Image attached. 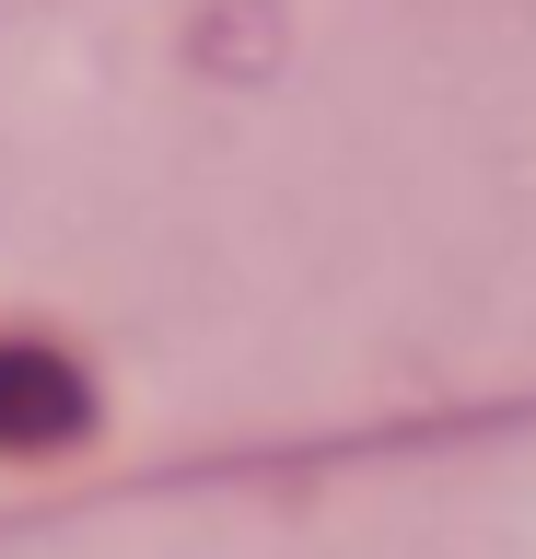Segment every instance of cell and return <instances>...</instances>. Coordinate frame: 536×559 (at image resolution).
I'll return each instance as SVG.
<instances>
[{
  "label": "cell",
  "mask_w": 536,
  "mask_h": 559,
  "mask_svg": "<svg viewBox=\"0 0 536 559\" xmlns=\"http://www.w3.org/2000/svg\"><path fill=\"white\" fill-rule=\"evenodd\" d=\"M82 431V373L47 349H0V454H47Z\"/></svg>",
  "instance_id": "6da1fadb"
}]
</instances>
